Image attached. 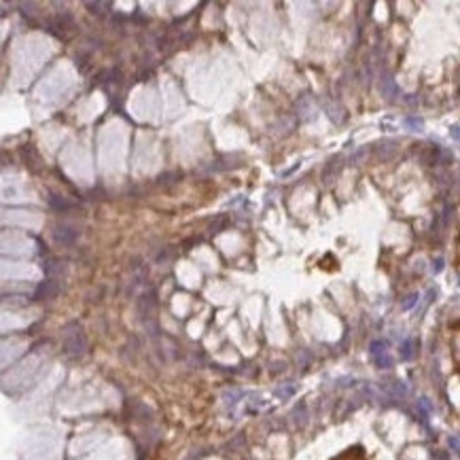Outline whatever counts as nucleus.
Segmentation results:
<instances>
[{
    "instance_id": "f257e3e1",
    "label": "nucleus",
    "mask_w": 460,
    "mask_h": 460,
    "mask_svg": "<svg viewBox=\"0 0 460 460\" xmlns=\"http://www.w3.org/2000/svg\"><path fill=\"white\" fill-rule=\"evenodd\" d=\"M452 348H454V363L456 370L460 374V323L454 325V340H452Z\"/></svg>"
},
{
    "instance_id": "f03ea898",
    "label": "nucleus",
    "mask_w": 460,
    "mask_h": 460,
    "mask_svg": "<svg viewBox=\"0 0 460 460\" xmlns=\"http://www.w3.org/2000/svg\"><path fill=\"white\" fill-rule=\"evenodd\" d=\"M335 460H367V458H365V454H363L360 447H350V450H346L344 454H340Z\"/></svg>"
}]
</instances>
